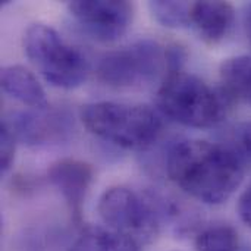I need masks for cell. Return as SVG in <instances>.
Masks as SVG:
<instances>
[{
    "mask_svg": "<svg viewBox=\"0 0 251 251\" xmlns=\"http://www.w3.org/2000/svg\"><path fill=\"white\" fill-rule=\"evenodd\" d=\"M169 179L204 204L226 201L244 179L241 159L231 149L201 140L174 144L166 156Z\"/></svg>",
    "mask_w": 251,
    "mask_h": 251,
    "instance_id": "obj_1",
    "label": "cell"
},
{
    "mask_svg": "<svg viewBox=\"0 0 251 251\" xmlns=\"http://www.w3.org/2000/svg\"><path fill=\"white\" fill-rule=\"evenodd\" d=\"M79 116L93 135L129 150L149 147L162 131L160 116L146 104L94 101L82 106Z\"/></svg>",
    "mask_w": 251,
    "mask_h": 251,
    "instance_id": "obj_2",
    "label": "cell"
},
{
    "mask_svg": "<svg viewBox=\"0 0 251 251\" xmlns=\"http://www.w3.org/2000/svg\"><path fill=\"white\" fill-rule=\"evenodd\" d=\"M159 110L174 122L191 128H213L224 121V97L196 75L172 71L157 91Z\"/></svg>",
    "mask_w": 251,
    "mask_h": 251,
    "instance_id": "obj_3",
    "label": "cell"
},
{
    "mask_svg": "<svg viewBox=\"0 0 251 251\" xmlns=\"http://www.w3.org/2000/svg\"><path fill=\"white\" fill-rule=\"evenodd\" d=\"M24 51L43 78L57 88L72 90L84 84L88 75L85 56L68 44L46 24H32L24 34Z\"/></svg>",
    "mask_w": 251,
    "mask_h": 251,
    "instance_id": "obj_4",
    "label": "cell"
},
{
    "mask_svg": "<svg viewBox=\"0 0 251 251\" xmlns=\"http://www.w3.org/2000/svg\"><path fill=\"white\" fill-rule=\"evenodd\" d=\"M97 210L106 228L141 247L159 237L163 224L154 194H141L126 187L106 190L99 200Z\"/></svg>",
    "mask_w": 251,
    "mask_h": 251,
    "instance_id": "obj_5",
    "label": "cell"
},
{
    "mask_svg": "<svg viewBox=\"0 0 251 251\" xmlns=\"http://www.w3.org/2000/svg\"><path fill=\"white\" fill-rule=\"evenodd\" d=\"M168 68L166 49L153 40L109 51L97 65L99 79L113 88L143 87L154 81Z\"/></svg>",
    "mask_w": 251,
    "mask_h": 251,
    "instance_id": "obj_6",
    "label": "cell"
},
{
    "mask_svg": "<svg viewBox=\"0 0 251 251\" xmlns=\"http://www.w3.org/2000/svg\"><path fill=\"white\" fill-rule=\"evenodd\" d=\"M68 7L79 26L101 43L119 40L134 18V6L125 0H76Z\"/></svg>",
    "mask_w": 251,
    "mask_h": 251,
    "instance_id": "obj_7",
    "label": "cell"
},
{
    "mask_svg": "<svg viewBox=\"0 0 251 251\" xmlns=\"http://www.w3.org/2000/svg\"><path fill=\"white\" fill-rule=\"evenodd\" d=\"M47 178L62 194L74 221L79 222L84 200L94 178L91 165L76 159H60L49 168Z\"/></svg>",
    "mask_w": 251,
    "mask_h": 251,
    "instance_id": "obj_8",
    "label": "cell"
},
{
    "mask_svg": "<svg viewBox=\"0 0 251 251\" xmlns=\"http://www.w3.org/2000/svg\"><path fill=\"white\" fill-rule=\"evenodd\" d=\"M46 112L47 110H37V113H13L9 119L6 118L3 124L12 131L18 141L28 146H38L60 140L68 132L66 118L57 113L47 115Z\"/></svg>",
    "mask_w": 251,
    "mask_h": 251,
    "instance_id": "obj_9",
    "label": "cell"
},
{
    "mask_svg": "<svg viewBox=\"0 0 251 251\" xmlns=\"http://www.w3.org/2000/svg\"><path fill=\"white\" fill-rule=\"evenodd\" d=\"M190 25L206 43L218 44L231 34L235 25V9L226 1H194Z\"/></svg>",
    "mask_w": 251,
    "mask_h": 251,
    "instance_id": "obj_10",
    "label": "cell"
},
{
    "mask_svg": "<svg viewBox=\"0 0 251 251\" xmlns=\"http://www.w3.org/2000/svg\"><path fill=\"white\" fill-rule=\"evenodd\" d=\"M1 88L3 91L18 100L19 103L34 109L47 110L49 100L44 88L35 78V75L21 65H9L1 69Z\"/></svg>",
    "mask_w": 251,
    "mask_h": 251,
    "instance_id": "obj_11",
    "label": "cell"
},
{
    "mask_svg": "<svg viewBox=\"0 0 251 251\" xmlns=\"http://www.w3.org/2000/svg\"><path fill=\"white\" fill-rule=\"evenodd\" d=\"M219 75L226 97L251 106V54L226 59Z\"/></svg>",
    "mask_w": 251,
    "mask_h": 251,
    "instance_id": "obj_12",
    "label": "cell"
},
{
    "mask_svg": "<svg viewBox=\"0 0 251 251\" xmlns=\"http://www.w3.org/2000/svg\"><path fill=\"white\" fill-rule=\"evenodd\" d=\"M68 251H141V246L106 226H88L79 232Z\"/></svg>",
    "mask_w": 251,
    "mask_h": 251,
    "instance_id": "obj_13",
    "label": "cell"
},
{
    "mask_svg": "<svg viewBox=\"0 0 251 251\" xmlns=\"http://www.w3.org/2000/svg\"><path fill=\"white\" fill-rule=\"evenodd\" d=\"M196 251H238V232L229 225H212L201 229L194 240Z\"/></svg>",
    "mask_w": 251,
    "mask_h": 251,
    "instance_id": "obj_14",
    "label": "cell"
},
{
    "mask_svg": "<svg viewBox=\"0 0 251 251\" xmlns=\"http://www.w3.org/2000/svg\"><path fill=\"white\" fill-rule=\"evenodd\" d=\"M149 9L153 18L168 28H181L190 25L191 3L188 1H150Z\"/></svg>",
    "mask_w": 251,
    "mask_h": 251,
    "instance_id": "obj_15",
    "label": "cell"
},
{
    "mask_svg": "<svg viewBox=\"0 0 251 251\" xmlns=\"http://www.w3.org/2000/svg\"><path fill=\"white\" fill-rule=\"evenodd\" d=\"M16 138L12 134V131L1 122V134H0V168L1 172L6 174L15 159V150H16Z\"/></svg>",
    "mask_w": 251,
    "mask_h": 251,
    "instance_id": "obj_16",
    "label": "cell"
},
{
    "mask_svg": "<svg viewBox=\"0 0 251 251\" xmlns=\"http://www.w3.org/2000/svg\"><path fill=\"white\" fill-rule=\"evenodd\" d=\"M238 215L241 221L251 228V185L241 194L238 200Z\"/></svg>",
    "mask_w": 251,
    "mask_h": 251,
    "instance_id": "obj_17",
    "label": "cell"
},
{
    "mask_svg": "<svg viewBox=\"0 0 251 251\" xmlns=\"http://www.w3.org/2000/svg\"><path fill=\"white\" fill-rule=\"evenodd\" d=\"M238 138L244 150L251 156V122L241 125V128L238 129Z\"/></svg>",
    "mask_w": 251,
    "mask_h": 251,
    "instance_id": "obj_18",
    "label": "cell"
},
{
    "mask_svg": "<svg viewBox=\"0 0 251 251\" xmlns=\"http://www.w3.org/2000/svg\"><path fill=\"white\" fill-rule=\"evenodd\" d=\"M244 25H246V31H247V35H249V40L251 41V4L247 7L246 18H244Z\"/></svg>",
    "mask_w": 251,
    "mask_h": 251,
    "instance_id": "obj_19",
    "label": "cell"
}]
</instances>
